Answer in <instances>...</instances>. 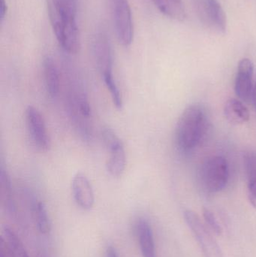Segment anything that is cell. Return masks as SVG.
<instances>
[{
  "label": "cell",
  "mask_w": 256,
  "mask_h": 257,
  "mask_svg": "<svg viewBox=\"0 0 256 257\" xmlns=\"http://www.w3.org/2000/svg\"><path fill=\"white\" fill-rule=\"evenodd\" d=\"M208 125L204 107L195 104L185 108L176 126V143L179 149L186 153L196 148L205 136Z\"/></svg>",
  "instance_id": "cell-1"
},
{
  "label": "cell",
  "mask_w": 256,
  "mask_h": 257,
  "mask_svg": "<svg viewBox=\"0 0 256 257\" xmlns=\"http://www.w3.org/2000/svg\"><path fill=\"white\" fill-rule=\"evenodd\" d=\"M67 105L71 120L80 136L86 140L91 137V107L81 78L68 77Z\"/></svg>",
  "instance_id": "cell-2"
},
{
  "label": "cell",
  "mask_w": 256,
  "mask_h": 257,
  "mask_svg": "<svg viewBox=\"0 0 256 257\" xmlns=\"http://www.w3.org/2000/svg\"><path fill=\"white\" fill-rule=\"evenodd\" d=\"M200 179L209 193H218L224 190L229 180V166L226 159L221 156L207 159L201 166Z\"/></svg>",
  "instance_id": "cell-3"
},
{
  "label": "cell",
  "mask_w": 256,
  "mask_h": 257,
  "mask_svg": "<svg viewBox=\"0 0 256 257\" xmlns=\"http://www.w3.org/2000/svg\"><path fill=\"white\" fill-rule=\"evenodd\" d=\"M110 6L117 40L123 46H129L133 41L134 26L129 1L110 0Z\"/></svg>",
  "instance_id": "cell-4"
},
{
  "label": "cell",
  "mask_w": 256,
  "mask_h": 257,
  "mask_svg": "<svg viewBox=\"0 0 256 257\" xmlns=\"http://www.w3.org/2000/svg\"><path fill=\"white\" fill-rule=\"evenodd\" d=\"M102 138L109 152L106 163L107 171L114 178H120L124 173L126 166V151L123 142L117 133L109 127L103 128Z\"/></svg>",
  "instance_id": "cell-5"
},
{
  "label": "cell",
  "mask_w": 256,
  "mask_h": 257,
  "mask_svg": "<svg viewBox=\"0 0 256 257\" xmlns=\"http://www.w3.org/2000/svg\"><path fill=\"white\" fill-rule=\"evenodd\" d=\"M184 218L196 238L204 257H223L222 250L210 229L202 223L199 216L191 210L184 211Z\"/></svg>",
  "instance_id": "cell-6"
},
{
  "label": "cell",
  "mask_w": 256,
  "mask_h": 257,
  "mask_svg": "<svg viewBox=\"0 0 256 257\" xmlns=\"http://www.w3.org/2000/svg\"><path fill=\"white\" fill-rule=\"evenodd\" d=\"M195 12L207 28L218 33L226 31L227 18L218 0H193Z\"/></svg>",
  "instance_id": "cell-7"
},
{
  "label": "cell",
  "mask_w": 256,
  "mask_h": 257,
  "mask_svg": "<svg viewBox=\"0 0 256 257\" xmlns=\"http://www.w3.org/2000/svg\"><path fill=\"white\" fill-rule=\"evenodd\" d=\"M26 126L33 146L39 152H47L51 148V140L47 131L45 119L40 111L33 105L25 111Z\"/></svg>",
  "instance_id": "cell-8"
},
{
  "label": "cell",
  "mask_w": 256,
  "mask_h": 257,
  "mask_svg": "<svg viewBox=\"0 0 256 257\" xmlns=\"http://www.w3.org/2000/svg\"><path fill=\"white\" fill-rule=\"evenodd\" d=\"M253 63L249 59L243 58L239 62L235 78L234 90L241 101L249 102L252 100L253 91Z\"/></svg>",
  "instance_id": "cell-9"
},
{
  "label": "cell",
  "mask_w": 256,
  "mask_h": 257,
  "mask_svg": "<svg viewBox=\"0 0 256 257\" xmlns=\"http://www.w3.org/2000/svg\"><path fill=\"white\" fill-rule=\"evenodd\" d=\"M92 49L96 67L102 77L113 74L112 51L107 36L103 33L95 36Z\"/></svg>",
  "instance_id": "cell-10"
},
{
  "label": "cell",
  "mask_w": 256,
  "mask_h": 257,
  "mask_svg": "<svg viewBox=\"0 0 256 257\" xmlns=\"http://www.w3.org/2000/svg\"><path fill=\"white\" fill-rule=\"evenodd\" d=\"M72 192L75 202L84 211H90L95 204L94 192L90 180L83 172L74 175L72 181Z\"/></svg>",
  "instance_id": "cell-11"
},
{
  "label": "cell",
  "mask_w": 256,
  "mask_h": 257,
  "mask_svg": "<svg viewBox=\"0 0 256 257\" xmlns=\"http://www.w3.org/2000/svg\"><path fill=\"white\" fill-rule=\"evenodd\" d=\"M77 0H50L49 13L52 26L76 21Z\"/></svg>",
  "instance_id": "cell-12"
},
{
  "label": "cell",
  "mask_w": 256,
  "mask_h": 257,
  "mask_svg": "<svg viewBox=\"0 0 256 257\" xmlns=\"http://www.w3.org/2000/svg\"><path fill=\"white\" fill-rule=\"evenodd\" d=\"M0 194L2 205L6 214L11 218L18 220V210L14 199L10 177L3 166L0 168Z\"/></svg>",
  "instance_id": "cell-13"
},
{
  "label": "cell",
  "mask_w": 256,
  "mask_h": 257,
  "mask_svg": "<svg viewBox=\"0 0 256 257\" xmlns=\"http://www.w3.org/2000/svg\"><path fill=\"white\" fill-rule=\"evenodd\" d=\"M136 234L143 257H157L153 229L146 219L137 222Z\"/></svg>",
  "instance_id": "cell-14"
},
{
  "label": "cell",
  "mask_w": 256,
  "mask_h": 257,
  "mask_svg": "<svg viewBox=\"0 0 256 257\" xmlns=\"http://www.w3.org/2000/svg\"><path fill=\"white\" fill-rule=\"evenodd\" d=\"M32 219L38 232L42 235H49L51 232V222L46 206L37 198H31L30 201Z\"/></svg>",
  "instance_id": "cell-15"
},
{
  "label": "cell",
  "mask_w": 256,
  "mask_h": 257,
  "mask_svg": "<svg viewBox=\"0 0 256 257\" xmlns=\"http://www.w3.org/2000/svg\"><path fill=\"white\" fill-rule=\"evenodd\" d=\"M45 87L50 97L56 99L60 90V71L57 63L51 57H47L43 63Z\"/></svg>",
  "instance_id": "cell-16"
},
{
  "label": "cell",
  "mask_w": 256,
  "mask_h": 257,
  "mask_svg": "<svg viewBox=\"0 0 256 257\" xmlns=\"http://www.w3.org/2000/svg\"><path fill=\"white\" fill-rule=\"evenodd\" d=\"M224 114L231 124L241 125L249 120V110L239 99H228L224 107Z\"/></svg>",
  "instance_id": "cell-17"
},
{
  "label": "cell",
  "mask_w": 256,
  "mask_h": 257,
  "mask_svg": "<svg viewBox=\"0 0 256 257\" xmlns=\"http://www.w3.org/2000/svg\"><path fill=\"white\" fill-rule=\"evenodd\" d=\"M244 166L247 178L249 202L256 208V151H248L244 155Z\"/></svg>",
  "instance_id": "cell-18"
},
{
  "label": "cell",
  "mask_w": 256,
  "mask_h": 257,
  "mask_svg": "<svg viewBox=\"0 0 256 257\" xmlns=\"http://www.w3.org/2000/svg\"><path fill=\"white\" fill-rule=\"evenodd\" d=\"M163 15L175 21H183L186 12L181 0H152Z\"/></svg>",
  "instance_id": "cell-19"
},
{
  "label": "cell",
  "mask_w": 256,
  "mask_h": 257,
  "mask_svg": "<svg viewBox=\"0 0 256 257\" xmlns=\"http://www.w3.org/2000/svg\"><path fill=\"white\" fill-rule=\"evenodd\" d=\"M102 78H103L104 82H105L107 88L109 90L114 106L117 109H121L123 105V97H122L121 93H120L119 87H117V83H116L114 76H113V74L104 75V76H102Z\"/></svg>",
  "instance_id": "cell-20"
},
{
  "label": "cell",
  "mask_w": 256,
  "mask_h": 257,
  "mask_svg": "<svg viewBox=\"0 0 256 257\" xmlns=\"http://www.w3.org/2000/svg\"><path fill=\"white\" fill-rule=\"evenodd\" d=\"M203 217L210 230L218 235L222 233V229L220 224L215 217L214 214L210 209L207 208H203Z\"/></svg>",
  "instance_id": "cell-21"
},
{
  "label": "cell",
  "mask_w": 256,
  "mask_h": 257,
  "mask_svg": "<svg viewBox=\"0 0 256 257\" xmlns=\"http://www.w3.org/2000/svg\"><path fill=\"white\" fill-rule=\"evenodd\" d=\"M0 257H18L4 238H0Z\"/></svg>",
  "instance_id": "cell-22"
},
{
  "label": "cell",
  "mask_w": 256,
  "mask_h": 257,
  "mask_svg": "<svg viewBox=\"0 0 256 257\" xmlns=\"http://www.w3.org/2000/svg\"><path fill=\"white\" fill-rule=\"evenodd\" d=\"M1 6H0V21L3 22L5 18H6V15H7V3L6 0H1Z\"/></svg>",
  "instance_id": "cell-23"
},
{
  "label": "cell",
  "mask_w": 256,
  "mask_h": 257,
  "mask_svg": "<svg viewBox=\"0 0 256 257\" xmlns=\"http://www.w3.org/2000/svg\"><path fill=\"white\" fill-rule=\"evenodd\" d=\"M105 257H120L118 252L116 250L115 247L110 245L107 247L106 251H105Z\"/></svg>",
  "instance_id": "cell-24"
},
{
  "label": "cell",
  "mask_w": 256,
  "mask_h": 257,
  "mask_svg": "<svg viewBox=\"0 0 256 257\" xmlns=\"http://www.w3.org/2000/svg\"><path fill=\"white\" fill-rule=\"evenodd\" d=\"M252 100L256 110V82L255 85H254L253 91H252Z\"/></svg>",
  "instance_id": "cell-25"
},
{
  "label": "cell",
  "mask_w": 256,
  "mask_h": 257,
  "mask_svg": "<svg viewBox=\"0 0 256 257\" xmlns=\"http://www.w3.org/2000/svg\"><path fill=\"white\" fill-rule=\"evenodd\" d=\"M38 257H49V256L47 254L46 250H39V253H38Z\"/></svg>",
  "instance_id": "cell-26"
},
{
  "label": "cell",
  "mask_w": 256,
  "mask_h": 257,
  "mask_svg": "<svg viewBox=\"0 0 256 257\" xmlns=\"http://www.w3.org/2000/svg\"><path fill=\"white\" fill-rule=\"evenodd\" d=\"M25 257H30V256H29V255H27V256H26Z\"/></svg>",
  "instance_id": "cell-27"
}]
</instances>
